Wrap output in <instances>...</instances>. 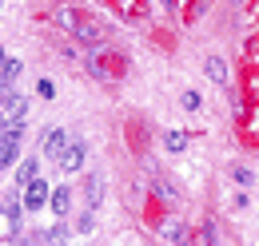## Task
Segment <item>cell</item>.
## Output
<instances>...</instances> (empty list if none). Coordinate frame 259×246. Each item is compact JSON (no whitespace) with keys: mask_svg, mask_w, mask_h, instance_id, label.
Instances as JSON below:
<instances>
[{"mask_svg":"<svg viewBox=\"0 0 259 246\" xmlns=\"http://www.w3.org/2000/svg\"><path fill=\"white\" fill-rule=\"evenodd\" d=\"M68 147H72V139H68L64 127H48V131L40 135V151L48 155V159H64Z\"/></svg>","mask_w":259,"mask_h":246,"instance_id":"6da1fadb","label":"cell"},{"mask_svg":"<svg viewBox=\"0 0 259 246\" xmlns=\"http://www.w3.org/2000/svg\"><path fill=\"white\" fill-rule=\"evenodd\" d=\"M44 203H52V187L44 183V179H36V183L24 187V207H28V211H40Z\"/></svg>","mask_w":259,"mask_h":246,"instance_id":"7a4b0ae2","label":"cell"},{"mask_svg":"<svg viewBox=\"0 0 259 246\" xmlns=\"http://www.w3.org/2000/svg\"><path fill=\"white\" fill-rule=\"evenodd\" d=\"M84 155H88V151H84V143L76 139V143L64 151V159H60V171H68V175H72V171H80V167H84Z\"/></svg>","mask_w":259,"mask_h":246,"instance_id":"3957f363","label":"cell"},{"mask_svg":"<svg viewBox=\"0 0 259 246\" xmlns=\"http://www.w3.org/2000/svg\"><path fill=\"white\" fill-rule=\"evenodd\" d=\"M72 36H76L80 44H100V40H104V28H100L96 20H80V24H76V32H72Z\"/></svg>","mask_w":259,"mask_h":246,"instance_id":"277c9868","label":"cell"},{"mask_svg":"<svg viewBox=\"0 0 259 246\" xmlns=\"http://www.w3.org/2000/svg\"><path fill=\"white\" fill-rule=\"evenodd\" d=\"M12 163H20V139L0 135V167H12Z\"/></svg>","mask_w":259,"mask_h":246,"instance_id":"5b68a950","label":"cell"},{"mask_svg":"<svg viewBox=\"0 0 259 246\" xmlns=\"http://www.w3.org/2000/svg\"><path fill=\"white\" fill-rule=\"evenodd\" d=\"M36 179H40V163H36V159H24V163L16 167V183L28 187V183H36Z\"/></svg>","mask_w":259,"mask_h":246,"instance_id":"8992f818","label":"cell"},{"mask_svg":"<svg viewBox=\"0 0 259 246\" xmlns=\"http://www.w3.org/2000/svg\"><path fill=\"white\" fill-rule=\"evenodd\" d=\"M48 207H52L56 215L64 218L68 211H72V191H68V187H56V191H52V203H48Z\"/></svg>","mask_w":259,"mask_h":246,"instance_id":"52a82bcc","label":"cell"},{"mask_svg":"<svg viewBox=\"0 0 259 246\" xmlns=\"http://www.w3.org/2000/svg\"><path fill=\"white\" fill-rule=\"evenodd\" d=\"M24 107H28V103H24V95H4V115H8V119H24Z\"/></svg>","mask_w":259,"mask_h":246,"instance_id":"ba28073f","label":"cell"},{"mask_svg":"<svg viewBox=\"0 0 259 246\" xmlns=\"http://www.w3.org/2000/svg\"><path fill=\"white\" fill-rule=\"evenodd\" d=\"M16 76H20V60H16V56H4V64H0V80H4V88H12Z\"/></svg>","mask_w":259,"mask_h":246,"instance_id":"9c48e42d","label":"cell"},{"mask_svg":"<svg viewBox=\"0 0 259 246\" xmlns=\"http://www.w3.org/2000/svg\"><path fill=\"white\" fill-rule=\"evenodd\" d=\"M64 238H68V226H64V222H56L52 230L40 234V242H44V246H64Z\"/></svg>","mask_w":259,"mask_h":246,"instance_id":"30bf717a","label":"cell"},{"mask_svg":"<svg viewBox=\"0 0 259 246\" xmlns=\"http://www.w3.org/2000/svg\"><path fill=\"white\" fill-rule=\"evenodd\" d=\"M207 76L215 80V84H227V64L220 56H207Z\"/></svg>","mask_w":259,"mask_h":246,"instance_id":"8fae6325","label":"cell"},{"mask_svg":"<svg viewBox=\"0 0 259 246\" xmlns=\"http://www.w3.org/2000/svg\"><path fill=\"white\" fill-rule=\"evenodd\" d=\"M100 203H104V179L92 175L88 179V207H100Z\"/></svg>","mask_w":259,"mask_h":246,"instance_id":"7c38bea8","label":"cell"},{"mask_svg":"<svg viewBox=\"0 0 259 246\" xmlns=\"http://www.w3.org/2000/svg\"><path fill=\"white\" fill-rule=\"evenodd\" d=\"M163 147H167L171 155L184 151V147H188V135H184V131H167V135H163Z\"/></svg>","mask_w":259,"mask_h":246,"instance_id":"4fadbf2b","label":"cell"},{"mask_svg":"<svg viewBox=\"0 0 259 246\" xmlns=\"http://www.w3.org/2000/svg\"><path fill=\"white\" fill-rule=\"evenodd\" d=\"M4 226H8L12 234L20 230V207H16V203H4Z\"/></svg>","mask_w":259,"mask_h":246,"instance_id":"5bb4252c","label":"cell"},{"mask_svg":"<svg viewBox=\"0 0 259 246\" xmlns=\"http://www.w3.org/2000/svg\"><path fill=\"white\" fill-rule=\"evenodd\" d=\"M76 230H80V234H92V230H96V215H92V211L80 215V218H76Z\"/></svg>","mask_w":259,"mask_h":246,"instance_id":"9a60e30c","label":"cell"},{"mask_svg":"<svg viewBox=\"0 0 259 246\" xmlns=\"http://www.w3.org/2000/svg\"><path fill=\"white\" fill-rule=\"evenodd\" d=\"M163 238H167L171 246H180V242H184V226H180V222H171V226L163 230Z\"/></svg>","mask_w":259,"mask_h":246,"instance_id":"2e32d148","label":"cell"},{"mask_svg":"<svg viewBox=\"0 0 259 246\" xmlns=\"http://www.w3.org/2000/svg\"><path fill=\"white\" fill-rule=\"evenodd\" d=\"M36 92L44 95V99H52V95H56V88H52V84H48V80H40V84H36Z\"/></svg>","mask_w":259,"mask_h":246,"instance_id":"e0dca14e","label":"cell"},{"mask_svg":"<svg viewBox=\"0 0 259 246\" xmlns=\"http://www.w3.org/2000/svg\"><path fill=\"white\" fill-rule=\"evenodd\" d=\"M184 107H188V111H195V107H199V95H195V92H184Z\"/></svg>","mask_w":259,"mask_h":246,"instance_id":"ac0fdd59","label":"cell"},{"mask_svg":"<svg viewBox=\"0 0 259 246\" xmlns=\"http://www.w3.org/2000/svg\"><path fill=\"white\" fill-rule=\"evenodd\" d=\"M235 183H251V171L247 167H235Z\"/></svg>","mask_w":259,"mask_h":246,"instance_id":"d6986e66","label":"cell"},{"mask_svg":"<svg viewBox=\"0 0 259 246\" xmlns=\"http://www.w3.org/2000/svg\"><path fill=\"white\" fill-rule=\"evenodd\" d=\"M163 4H171V0H163Z\"/></svg>","mask_w":259,"mask_h":246,"instance_id":"ffe728a7","label":"cell"}]
</instances>
